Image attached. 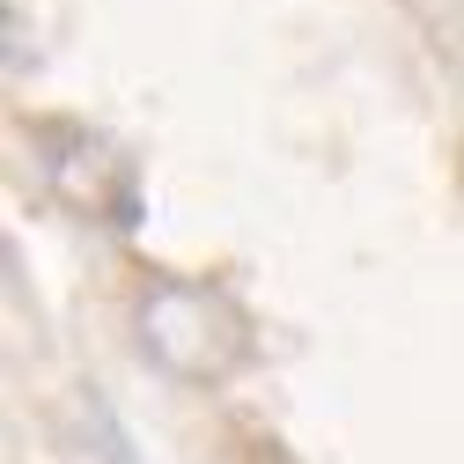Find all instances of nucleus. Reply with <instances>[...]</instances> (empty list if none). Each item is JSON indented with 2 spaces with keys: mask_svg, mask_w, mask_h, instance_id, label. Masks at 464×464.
Wrapping results in <instances>:
<instances>
[{
  "mask_svg": "<svg viewBox=\"0 0 464 464\" xmlns=\"http://www.w3.org/2000/svg\"><path fill=\"white\" fill-rule=\"evenodd\" d=\"M30 155H37V178L52 185V199H67L74 214H96V221H133L140 214V178L119 140H103L96 126H74V119H44L30 133Z\"/></svg>",
  "mask_w": 464,
  "mask_h": 464,
  "instance_id": "2",
  "label": "nucleus"
},
{
  "mask_svg": "<svg viewBox=\"0 0 464 464\" xmlns=\"http://www.w3.org/2000/svg\"><path fill=\"white\" fill-rule=\"evenodd\" d=\"M133 339L162 376L221 383L244 369V317L199 280H155L133 303Z\"/></svg>",
  "mask_w": 464,
  "mask_h": 464,
  "instance_id": "1",
  "label": "nucleus"
},
{
  "mask_svg": "<svg viewBox=\"0 0 464 464\" xmlns=\"http://www.w3.org/2000/svg\"><path fill=\"white\" fill-rule=\"evenodd\" d=\"M67 442L82 450V464H140L133 442H126V428H119V413H111L103 398H74V428H67Z\"/></svg>",
  "mask_w": 464,
  "mask_h": 464,
  "instance_id": "3",
  "label": "nucleus"
}]
</instances>
